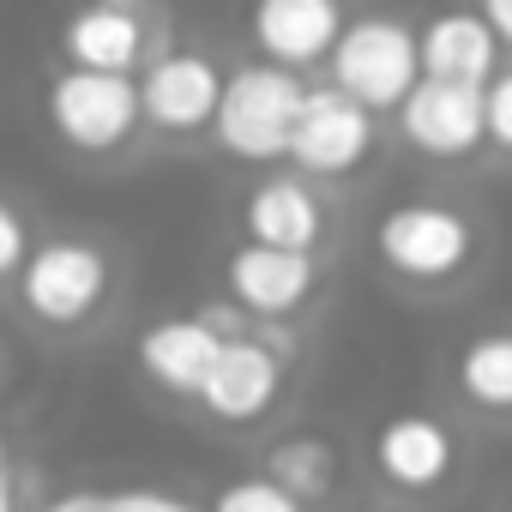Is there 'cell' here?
<instances>
[{
  "mask_svg": "<svg viewBox=\"0 0 512 512\" xmlns=\"http://www.w3.org/2000/svg\"><path fill=\"white\" fill-rule=\"evenodd\" d=\"M302 103H308L302 73H284L272 61H247V67L223 73V103H217L211 133L241 163H278V157H290Z\"/></svg>",
  "mask_w": 512,
  "mask_h": 512,
  "instance_id": "obj_1",
  "label": "cell"
},
{
  "mask_svg": "<svg viewBox=\"0 0 512 512\" xmlns=\"http://www.w3.org/2000/svg\"><path fill=\"white\" fill-rule=\"evenodd\" d=\"M476 223L470 211L446 205V199H404L374 223V253L380 266L404 284H452L476 266Z\"/></svg>",
  "mask_w": 512,
  "mask_h": 512,
  "instance_id": "obj_2",
  "label": "cell"
},
{
  "mask_svg": "<svg viewBox=\"0 0 512 512\" xmlns=\"http://www.w3.org/2000/svg\"><path fill=\"white\" fill-rule=\"evenodd\" d=\"M416 85H422V55L404 19H344V37L332 49V91H344L374 115L398 109Z\"/></svg>",
  "mask_w": 512,
  "mask_h": 512,
  "instance_id": "obj_3",
  "label": "cell"
},
{
  "mask_svg": "<svg viewBox=\"0 0 512 512\" xmlns=\"http://www.w3.org/2000/svg\"><path fill=\"white\" fill-rule=\"evenodd\" d=\"M109 296V260L97 241H31L25 266H19V302L43 326H85Z\"/></svg>",
  "mask_w": 512,
  "mask_h": 512,
  "instance_id": "obj_4",
  "label": "cell"
},
{
  "mask_svg": "<svg viewBox=\"0 0 512 512\" xmlns=\"http://www.w3.org/2000/svg\"><path fill=\"white\" fill-rule=\"evenodd\" d=\"M49 127L73 145V151H121L139 133V79H115V73H85V67H61L49 79Z\"/></svg>",
  "mask_w": 512,
  "mask_h": 512,
  "instance_id": "obj_5",
  "label": "cell"
},
{
  "mask_svg": "<svg viewBox=\"0 0 512 512\" xmlns=\"http://www.w3.org/2000/svg\"><path fill=\"white\" fill-rule=\"evenodd\" d=\"M223 103V67L205 49H169L139 79V121L157 133H199L217 121Z\"/></svg>",
  "mask_w": 512,
  "mask_h": 512,
  "instance_id": "obj_6",
  "label": "cell"
},
{
  "mask_svg": "<svg viewBox=\"0 0 512 512\" xmlns=\"http://www.w3.org/2000/svg\"><path fill=\"white\" fill-rule=\"evenodd\" d=\"M368 157H374V115L332 85L308 91L296 133H290V163L302 175H350Z\"/></svg>",
  "mask_w": 512,
  "mask_h": 512,
  "instance_id": "obj_7",
  "label": "cell"
},
{
  "mask_svg": "<svg viewBox=\"0 0 512 512\" xmlns=\"http://www.w3.org/2000/svg\"><path fill=\"white\" fill-rule=\"evenodd\" d=\"M284 392V356L260 338H235L217 350L205 386H199V410L211 422H229V428H247V422H260Z\"/></svg>",
  "mask_w": 512,
  "mask_h": 512,
  "instance_id": "obj_8",
  "label": "cell"
},
{
  "mask_svg": "<svg viewBox=\"0 0 512 512\" xmlns=\"http://www.w3.org/2000/svg\"><path fill=\"white\" fill-rule=\"evenodd\" d=\"M314 284H320V266L308 260V253H278V247L241 241L223 260V290L253 320H290L296 308H308Z\"/></svg>",
  "mask_w": 512,
  "mask_h": 512,
  "instance_id": "obj_9",
  "label": "cell"
},
{
  "mask_svg": "<svg viewBox=\"0 0 512 512\" xmlns=\"http://www.w3.org/2000/svg\"><path fill=\"white\" fill-rule=\"evenodd\" d=\"M398 133H404L422 157L458 163V157H470V151L488 139V127H482V91L422 79V85L398 103Z\"/></svg>",
  "mask_w": 512,
  "mask_h": 512,
  "instance_id": "obj_10",
  "label": "cell"
},
{
  "mask_svg": "<svg viewBox=\"0 0 512 512\" xmlns=\"http://www.w3.org/2000/svg\"><path fill=\"white\" fill-rule=\"evenodd\" d=\"M241 229L253 247H278V253H308L326 235V199L302 175H266L241 199Z\"/></svg>",
  "mask_w": 512,
  "mask_h": 512,
  "instance_id": "obj_11",
  "label": "cell"
},
{
  "mask_svg": "<svg viewBox=\"0 0 512 512\" xmlns=\"http://www.w3.org/2000/svg\"><path fill=\"white\" fill-rule=\"evenodd\" d=\"M374 464L386 470V482L422 494V488H440L458 464V440L440 416L428 410H398L374 428Z\"/></svg>",
  "mask_w": 512,
  "mask_h": 512,
  "instance_id": "obj_12",
  "label": "cell"
},
{
  "mask_svg": "<svg viewBox=\"0 0 512 512\" xmlns=\"http://www.w3.org/2000/svg\"><path fill=\"white\" fill-rule=\"evenodd\" d=\"M247 31L266 49L272 67L302 73V67L332 61V49L344 37V13L332 7V0H266V7L247 19Z\"/></svg>",
  "mask_w": 512,
  "mask_h": 512,
  "instance_id": "obj_13",
  "label": "cell"
},
{
  "mask_svg": "<svg viewBox=\"0 0 512 512\" xmlns=\"http://www.w3.org/2000/svg\"><path fill=\"white\" fill-rule=\"evenodd\" d=\"M416 55H422V79H440V85L482 91L500 73V43H494L482 13H440V19H428L416 31Z\"/></svg>",
  "mask_w": 512,
  "mask_h": 512,
  "instance_id": "obj_14",
  "label": "cell"
},
{
  "mask_svg": "<svg viewBox=\"0 0 512 512\" xmlns=\"http://www.w3.org/2000/svg\"><path fill=\"white\" fill-rule=\"evenodd\" d=\"M145 37H151V19L139 7H85L61 25V55L67 67L127 79L145 61Z\"/></svg>",
  "mask_w": 512,
  "mask_h": 512,
  "instance_id": "obj_15",
  "label": "cell"
},
{
  "mask_svg": "<svg viewBox=\"0 0 512 512\" xmlns=\"http://www.w3.org/2000/svg\"><path fill=\"white\" fill-rule=\"evenodd\" d=\"M217 350H223V344L205 332L199 314H163V320H151V326L139 332V368H145L157 386L181 392V398H199V386H205Z\"/></svg>",
  "mask_w": 512,
  "mask_h": 512,
  "instance_id": "obj_16",
  "label": "cell"
},
{
  "mask_svg": "<svg viewBox=\"0 0 512 512\" xmlns=\"http://www.w3.org/2000/svg\"><path fill=\"white\" fill-rule=\"evenodd\" d=\"M452 386L488 410V416H512V332H482L452 356Z\"/></svg>",
  "mask_w": 512,
  "mask_h": 512,
  "instance_id": "obj_17",
  "label": "cell"
},
{
  "mask_svg": "<svg viewBox=\"0 0 512 512\" xmlns=\"http://www.w3.org/2000/svg\"><path fill=\"white\" fill-rule=\"evenodd\" d=\"M266 482H278L296 506L326 500L332 482H338V452H332V440H320V434H284V440L266 452Z\"/></svg>",
  "mask_w": 512,
  "mask_h": 512,
  "instance_id": "obj_18",
  "label": "cell"
},
{
  "mask_svg": "<svg viewBox=\"0 0 512 512\" xmlns=\"http://www.w3.org/2000/svg\"><path fill=\"white\" fill-rule=\"evenodd\" d=\"M205 512H302L278 482H266V476H235V482H223L217 494H211V506Z\"/></svg>",
  "mask_w": 512,
  "mask_h": 512,
  "instance_id": "obj_19",
  "label": "cell"
},
{
  "mask_svg": "<svg viewBox=\"0 0 512 512\" xmlns=\"http://www.w3.org/2000/svg\"><path fill=\"white\" fill-rule=\"evenodd\" d=\"M482 127H488V145L512 151V67H500L482 85Z\"/></svg>",
  "mask_w": 512,
  "mask_h": 512,
  "instance_id": "obj_20",
  "label": "cell"
},
{
  "mask_svg": "<svg viewBox=\"0 0 512 512\" xmlns=\"http://www.w3.org/2000/svg\"><path fill=\"white\" fill-rule=\"evenodd\" d=\"M103 512H193V500L169 488H121V494H103Z\"/></svg>",
  "mask_w": 512,
  "mask_h": 512,
  "instance_id": "obj_21",
  "label": "cell"
},
{
  "mask_svg": "<svg viewBox=\"0 0 512 512\" xmlns=\"http://www.w3.org/2000/svg\"><path fill=\"white\" fill-rule=\"evenodd\" d=\"M25 253H31V229L7 199H0V278H13L25 266Z\"/></svg>",
  "mask_w": 512,
  "mask_h": 512,
  "instance_id": "obj_22",
  "label": "cell"
},
{
  "mask_svg": "<svg viewBox=\"0 0 512 512\" xmlns=\"http://www.w3.org/2000/svg\"><path fill=\"white\" fill-rule=\"evenodd\" d=\"M37 512H103V494H85V488H67L55 500H43Z\"/></svg>",
  "mask_w": 512,
  "mask_h": 512,
  "instance_id": "obj_23",
  "label": "cell"
},
{
  "mask_svg": "<svg viewBox=\"0 0 512 512\" xmlns=\"http://www.w3.org/2000/svg\"><path fill=\"white\" fill-rule=\"evenodd\" d=\"M482 19H488V31H494V43H500V49H512V0H494V7H488Z\"/></svg>",
  "mask_w": 512,
  "mask_h": 512,
  "instance_id": "obj_24",
  "label": "cell"
},
{
  "mask_svg": "<svg viewBox=\"0 0 512 512\" xmlns=\"http://www.w3.org/2000/svg\"><path fill=\"white\" fill-rule=\"evenodd\" d=\"M0 512H19V488L7 476V458H0Z\"/></svg>",
  "mask_w": 512,
  "mask_h": 512,
  "instance_id": "obj_25",
  "label": "cell"
},
{
  "mask_svg": "<svg viewBox=\"0 0 512 512\" xmlns=\"http://www.w3.org/2000/svg\"><path fill=\"white\" fill-rule=\"evenodd\" d=\"M338 512H380V506H338Z\"/></svg>",
  "mask_w": 512,
  "mask_h": 512,
  "instance_id": "obj_26",
  "label": "cell"
},
{
  "mask_svg": "<svg viewBox=\"0 0 512 512\" xmlns=\"http://www.w3.org/2000/svg\"><path fill=\"white\" fill-rule=\"evenodd\" d=\"M0 458H7V452H0Z\"/></svg>",
  "mask_w": 512,
  "mask_h": 512,
  "instance_id": "obj_27",
  "label": "cell"
}]
</instances>
